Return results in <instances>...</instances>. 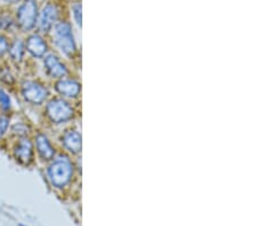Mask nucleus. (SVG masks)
I'll return each instance as SVG.
<instances>
[{"mask_svg": "<svg viewBox=\"0 0 257 226\" xmlns=\"http://www.w3.org/2000/svg\"><path fill=\"white\" fill-rule=\"evenodd\" d=\"M76 164L71 155L59 151L51 161L44 164V175L54 190H65L76 177Z\"/></svg>", "mask_w": 257, "mask_h": 226, "instance_id": "obj_1", "label": "nucleus"}, {"mask_svg": "<svg viewBox=\"0 0 257 226\" xmlns=\"http://www.w3.org/2000/svg\"><path fill=\"white\" fill-rule=\"evenodd\" d=\"M15 92L24 104L35 109L43 108L48 98L53 95L52 87L47 81L38 77H27L19 80Z\"/></svg>", "mask_w": 257, "mask_h": 226, "instance_id": "obj_2", "label": "nucleus"}, {"mask_svg": "<svg viewBox=\"0 0 257 226\" xmlns=\"http://www.w3.org/2000/svg\"><path fill=\"white\" fill-rule=\"evenodd\" d=\"M41 114L48 126L59 127L74 120L77 112L72 102L52 95L41 108Z\"/></svg>", "mask_w": 257, "mask_h": 226, "instance_id": "obj_3", "label": "nucleus"}, {"mask_svg": "<svg viewBox=\"0 0 257 226\" xmlns=\"http://www.w3.org/2000/svg\"><path fill=\"white\" fill-rule=\"evenodd\" d=\"M48 36L51 37V45L55 48L56 53H60L66 60L77 59L78 47L72 26L69 21L60 20Z\"/></svg>", "mask_w": 257, "mask_h": 226, "instance_id": "obj_4", "label": "nucleus"}, {"mask_svg": "<svg viewBox=\"0 0 257 226\" xmlns=\"http://www.w3.org/2000/svg\"><path fill=\"white\" fill-rule=\"evenodd\" d=\"M5 146L11 158L20 166L29 168L36 164L37 158L31 136L8 139L5 143Z\"/></svg>", "mask_w": 257, "mask_h": 226, "instance_id": "obj_5", "label": "nucleus"}, {"mask_svg": "<svg viewBox=\"0 0 257 226\" xmlns=\"http://www.w3.org/2000/svg\"><path fill=\"white\" fill-rule=\"evenodd\" d=\"M39 6L37 0H23L18 6L15 13L16 29L23 34H30L36 30L38 20Z\"/></svg>", "mask_w": 257, "mask_h": 226, "instance_id": "obj_6", "label": "nucleus"}, {"mask_svg": "<svg viewBox=\"0 0 257 226\" xmlns=\"http://www.w3.org/2000/svg\"><path fill=\"white\" fill-rule=\"evenodd\" d=\"M31 138L33 147H35L37 161H39L41 164H46L51 161L60 151L46 129H35L31 135Z\"/></svg>", "mask_w": 257, "mask_h": 226, "instance_id": "obj_7", "label": "nucleus"}, {"mask_svg": "<svg viewBox=\"0 0 257 226\" xmlns=\"http://www.w3.org/2000/svg\"><path fill=\"white\" fill-rule=\"evenodd\" d=\"M41 67L45 77L52 82L71 76V70L69 69L66 62L55 51H51L41 60Z\"/></svg>", "mask_w": 257, "mask_h": 226, "instance_id": "obj_8", "label": "nucleus"}, {"mask_svg": "<svg viewBox=\"0 0 257 226\" xmlns=\"http://www.w3.org/2000/svg\"><path fill=\"white\" fill-rule=\"evenodd\" d=\"M24 45H26L27 56L33 61H41L49 52L53 51L47 36L41 35L37 31L27 35L24 38Z\"/></svg>", "mask_w": 257, "mask_h": 226, "instance_id": "obj_9", "label": "nucleus"}, {"mask_svg": "<svg viewBox=\"0 0 257 226\" xmlns=\"http://www.w3.org/2000/svg\"><path fill=\"white\" fill-rule=\"evenodd\" d=\"M61 20L60 7L54 3H47L40 8L37 20L36 31L41 35L48 36L52 29Z\"/></svg>", "mask_w": 257, "mask_h": 226, "instance_id": "obj_10", "label": "nucleus"}, {"mask_svg": "<svg viewBox=\"0 0 257 226\" xmlns=\"http://www.w3.org/2000/svg\"><path fill=\"white\" fill-rule=\"evenodd\" d=\"M51 87L56 96H60L70 102L78 100L81 94L80 81L72 76H68L62 78V79L53 81Z\"/></svg>", "mask_w": 257, "mask_h": 226, "instance_id": "obj_11", "label": "nucleus"}, {"mask_svg": "<svg viewBox=\"0 0 257 226\" xmlns=\"http://www.w3.org/2000/svg\"><path fill=\"white\" fill-rule=\"evenodd\" d=\"M57 142L60 144V151L77 157L81 152V134L76 127H68L61 131Z\"/></svg>", "mask_w": 257, "mask_h": 226, "instance_id": "obj_12", "label": "nucleus"}, {"mask_svg": "<svg viewBox=\"0 0 257 226\" xmlns=\"http://www.w3.org/2000/svg\"><path fill=\"white\" fill-rule=\"evenodd\" d=\"M27 52L26 45H24V38L22 37H13L11 39L10 48L6 56V61L15 69L21 68L27 62Z\"/></svg>", "mask_w": 257, "mask_h": 226, "instance_id": "obj_13", "label": "nucleus"}, {"mask_svg": "<svg viewBox=\"0 0 257 226\" xmlns=\"http://www.w3.org/2000/svg\"><path fill=\"white\" fill-rule=\"evenodd\" d=\"M19 80L20 79L16 75L13 65H11L6 60L0 62V86L12 92V90H15L18 87Z\"/></svg>", "mask_w": 257, "mask_h": 226, "instance_id": "obj_14", "label": "nucleus"}, {"mask_svg": "<svg viewBox=\"0 0 257 226\" xmlns=\"http://www.w3.org/2000/svg\"><path fill=\"white\" fill-rule=\"evenodd\" d=\"M33 127L30 122L22 117L14 118L12 116V123L10 128V134H8V139H13L18 137H24V136H31L33 133Z\"/></svg>", "mask_w": 257, "mask_h": 226, "instance_id": "obj_15", "label": "nucleus"}, {"mask_svg": "<svg viewBox=\"0 0 257 226\" xmlns=\"http://www.w3.org/2000/svg\"><path fill=\"white\" fill-rule=\"evenodd\" d=\"M0 113L14 114V104L11 92L3 86H0Z\"/></svg>", "mask_w": 257, "mask_h": 226, "instance_id": "obj_16", "label": "nucleus"}, {"mask_svg": "<svg viewBox=\"0 0 257 226\" xmlns=\"http://www.w3.org/2000/svg\"><path fill=\"white\" fill-rule=\"evenodd\" d=\"M12 116L13 114L0 113V146L2 147L5 145L8 138V134H10Z\"/></svg>", "mask_w": 257, "mask_h": 226, "instance_id": "obj_17", "label": "nucleus"}, {"mask_svg": "<svg viewBox=\"0 0 257 226\" xmlns=\"http://www.w3.org/2000/svg\"><path fill=\"white\" fill-rule=\"evenodd\" d=\"M16 29L14 16L7 13H0V34H10Z\"/></svg>", "mask_w": 257, "mask_h": 226, "instance_id": "obj_18", "label": "nucleus"}, {"mask_svg": "<svg viewBox=\"0 0 257 226\" xmlns=\"http://www.w3.org/2000/svg\"><path fill=\"white\" fill-rule=\"evenodd\" d=\"M11 37L6 34H0V62L5 61L8 48H10L11 44Z\"/></svg>", "mask_w": 257, "mask_h": 226, "instance_id": "obj_19", "label": "nucleus"}, {"mask_svg": "<svg viewBox=\"0 0 257 226\" xmlns=\"http://www.w3.org/2000/svg\"><path fill=\"white\" fill-rule=\"evenodd\" d=\"M71 11L74 22H76L79 27H81V4L79 2L73 3L71 6Z\"/></svg>", "mask_w": 257, "mask_h": 226, "instance_id": "obj_20", "label": "nucleus"}, {"mask_svg": "<svg viewBox=\"0 0 257 226\" xmlns=\"http://www.w3.org/2000/svg\"><path fill=\"white\" fill-rule=\"evenodd\" d=\"M6 4H8V5H14V4H18L20 3L21 0H4Z\"/></svg>", "mask_w": 257, "mask_h": 226, "instance_id": "obj_21", "label": "nucleus"}]
</instances>
